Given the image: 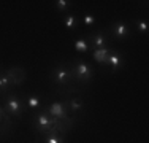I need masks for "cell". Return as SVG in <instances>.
<instances>
[{"instance_id": "obj_1", "label": "cell", "mask_w": 149, "mask_h": 143, "mask_svg": "<svg viewBox=\"0 0 149 143\" xmlns=\"http://www.w3.org/2000/svg\"><path fill=\"white\" fill-rule=\"evenodd\" d=\"M70 69H72V73H73V78L79 83H89L92 80V76H94V69H92V65H89L87 62H84V60L78 59V60H73L72 64H70Z\"/></svg>"}, {"instance_id": "obj_2", "label": "cell", "mask_w": 149, "mask_h": 143, "mask_svg": "<svg viewBox=\"0 0 149 143\" xmlns=\"http://www.w3.org/2000/svg\"><path fill=\"white\" fill-rule=\"evenodd\" d=\"M57 123L59 119H54L51 118L46 111V108L43 111H40L38 114H35L33 118V124H35V129L40 130L41 134H46V132H57Z\"/></svg>"}, {"instance_id": "obj_3", "label": "cell", "mask_w": 149, "mask_h": 143, "mask_svg": "<svg viewBox=\"0 0 149 143\" xmlns=\"http://www.w3.org/2000/svg\"><path fill=\"white\" fill-rule=\"evenodd\" d=\"M3 108L8 114L11 116H22L24 110H26V102L16 94H6L5 95V102H3Z\"/></svg>"}, {"instance_id": "obj_4", "label": "cell", "mask_w": 149, "mask_h": 143, "mask_svg": "<svg viewBox=\"0 0 149 143\" xmlns=\"http://www.w3.org/2000/svg\"><path fill=\"white\" fill-rule=\"evenodd\" d=\"M52 78H54V83L56 84H57V86H63V88H67L72 81H74L72 69L67 67L65 64H63V65L56 67L54 72H52Z\"/></svg>"}, {"instance_id": "obj_5", "label": "cell", "mask_w": 149, "mask_h": 143, "mask_svg": "<svg viewBox=\"0 0 149 143\" xmlns=\"http://www.w3.org/2000/svg\"><path fill=\"white\" fill-rule=\"evenodd\" d=\"M109 32H111V35L114 38H118V40H124V38L130 37V34H132V30H130V26L127 22H124V21H118V22H114L109 29Z\"/></svg>"}, {"instance_id": "obj_6", "label": "cell", "mask_w": 149, "mask_h": 143, "mask_svg": "<svg viewBox=\"0 0 149 143\" xmlns=\"http://www.w3.org/2000/svg\"><path fill=\"white\" fill-rule=\"evenodd\" d=\"M67 105H65V102H54V103H51V105L46 108V111H48V114L51 118H54V119H67Z\"/></svg>"}, {"instance_id": "obj_7", "label": "cell", "mask_w": 149, "mask_h": 143, "mask_svg": "<svg viewBox=\"0 0 149 143\" xmlns=\"http://www.w3.org/2000/svg\"><path fill=\"white\" fill-rule=\"evenodd\" d=\"M5 73H6V76L10 78V81H11L13 86H19L24 80H26V73H24V70L19 69V67H13V69L6 70Z\"/></svg>"}, {"instance_id": "obj_8", "label": "cell", "mask_w": 149, "mask_h": 143, "mask_svg": "<svg viewBox=\"0 0 149 143\" xmlns=\"http://www.w3.org/2000/svg\"><path fill=\"white\" fill-rule=\"evenodd\" d=\"M86 41H87V45H89V49L91 48H94V49L105 48V46H106V35L102 34V32H98V34L91 35L89 40H86Z\"/></svg>"}, {"instance_id": "obj_9", "label": "cell", "mask_w": 149, "mask_h": 143, "mask_svg": "<svg viewBox=\"0 0 149 143\" xmlns=\"http://www.w3.org/2000/svg\"><path fill=\"white\" fill-rule=\"evenodd\" d=\"M105 65H109L113 72H118L120 67H122V57H120V54H119L118 51L111 49V53L108 54V59H106Z\"/></svg>"}, {"instance_id": "obj_10", "label": "cell", "mask_w": 149, "mask_h": 143, "mask_svg": "<svg viewBox=\"0 0 149 143\" xmlns=\"http://www.w3.org/2000/svg\"><path fill=\"white\" fill-rule=\"evenodd\" d=\"M111 53V48H97L92 51V59L95 60L97 64H106V59H108V54Z\"/></svg>"}, {"instance_id": "obj_11", "label": "cell", "mask_w": 149, "mask_h": 143, "mask_svg": "<svg viewBox=\"0 0 149 143\" xmlns=\"http://www.w3.org/2000/svg\"><path fill=\"white\" fill-rule=\"evenodd\" d=\"M65 105L72 113H78V111L83 110L84 102H83V99H79V97H73V99H70L68 102H65Z\"/></svg>"}, {"instance_id": "obj_12", "label": "cell", "mask_w": 149, "mask_h": 143, "mask_svg": "<svg viewBox=\"0 0 149 143\" xmlns=\"http://www.w3.org/2000/svg\"><path fill=\"white\" fill-rule=\"evenodd\" d=\"M10 86H11V81H10V78L6 76L5 72H0V94H3V92L8 91Z\"/></svg>"}, {"instance_id": "obj_13", "label": "cell", "mask_w": 149, "mask_h": 143, "mask_svg": "<svg viewBox=\"0 0 149 143\" xmlns=\"http://www.w3.org/2000/svg\"><path fill=\"white\" fill-rule=\"evenodd\" d=\"M45 143H63V138L59 135V132H46Z\"/></svg>"}, {"instance_id": "obj_14", "label": "cell", "mask_w": 149, "mask_h": 143, "mask_svg": "<svg viewBox=\"0 0 149 143\" xmlns=\"http://www.w3.org/2000/svg\"><path fill=\"white\" fill-rule=\"evenodd\" d=\"M73 46H74V49H76L78 53H87V51H89V45H87V41L84 40V38L76 40Z\"/></svg>"}, {"instance_id": "obj_15", "label": "cell", "mask_w": 149, "mask_h": 143, "mask_svg": "<svg viewBox=\"0 0 149 143\" xmlns=\"http://www.w3.org/2000/svg\"><path fill=\"white\" fill-rule=\"evenodd\" d=\"M26 105L29 107V108H40L41 107V99L38 97V95H30V97L27 99Z\"/></svg>"}, {"instance_id": "obj_16", "label": "cell", "mask_w": 149, "mask_h": 143, "mask_svg": "<svg viewBox=\"0 0 149 143\" xmlns=\"http://www.w3.org/2000/svg\"><path fill=\"white\" fill-rule=\"evenodd\" d=\"M63 26L68 29V30L74 29V26H76V16H74V14H67V16L63 18Z\"/></svg>"}, {"instance_id": "obj_17", "label": "cell", "mask_w": 149, "mask_h": 143, "mask_svg": "<svg viewBox=\"0 0 149 143\" xmlns=\"http://www.w3.org/2000/svg\"><path fill=\"white\" fill-rule=\"evenodd\" d=\"M83 21H84V26L86 27H92V26H95V16L94 14H91V13H86L83 16Z\"/></svg>"}, {"instance_id": "obj_18", "label": "cell", "mask_w": 149, "mask_h": 143, "mask_svg": "<svg viewBox=\"0 0 149 143\" xmlns=\"http://www.w3.org/2000/svg\"><path fill=\"white\" fill-rule=\"evenodd\" d=\"M148 29H149L148 21H144V19H138V21H136V30H138V32H141V34H146Z\"/></svg>"}, {"instance_id": "obj_19", "label": "cell", "mask_w": 149, "mask_h": 143, "mask_svg": "<svg viewBox=\"0 0 149 143\" xmlns=\"http://www.w3.org/2000/svg\"><path fill=\"white\" fill-rule=\"evenodd\" d=\"M68 6H70L68 0H57V2H56V8H57L59 11H67Z\"/></svg>"}, {"instance_id": "obj_20", "label": "cell", "mask_w": 149, "mask_h": 143, "mask_svg": "<svg viewBox=\"0 0 149 143\" xmlns=\"http://www.w3.org/2000/svg\"><path fill=\"white\" fill-rule=\"evenodd\" d=\"M6 119H10V118L6 116L5 108H3V107H0V121H6Z\"/></svg>"}]
</instances>
